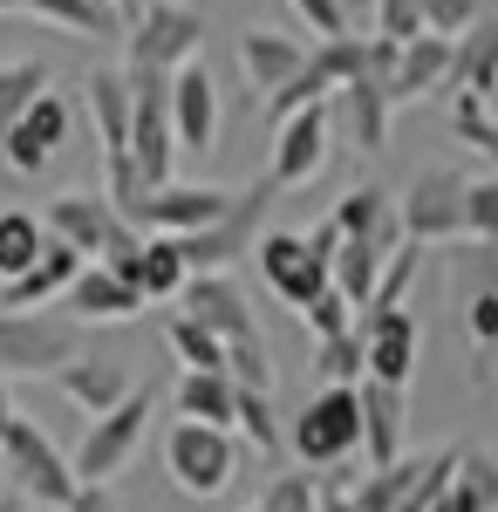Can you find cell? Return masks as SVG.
Listing matches in <instances>:
<instances>
[{"instance_id":"obj_1","label":"cell","mask_w":498,"mask_h":512,"mask_svg":"<svg viewBox=\"0 0 498 512\" xmlns=\"http://www.w3.org/2000/svg\"><path fill=\"white\" fill-rule=\"evenodd\" d=\"M178 308L198 315L219 342H226V369L239 390H273V362H267V335H260V315H253V301L239 294V280L226 274H192L185 280V294H178Z\"/></svg>"},{"instance_id":"obj_2","label":"cell","mask_w":498,"mask_h":512,"mask_svg":"<svg viewBox=\"0 0 498 512\" xmlns=\"http://www.w3.org/2000/svg\"><path fill=\"white\" fill-rule=\"evenodd\" d=\"M362 451V383H321L294 410V458L307 472H342Z\"/></svg>"},{"instance_id":"obj_3","label":"cell","mask_w":498,"mask_h":512,"mask_svg":"<svg viewBox=\"0 0 498 512\" xmlns=\"http://www.w3.org/2000/svg\"><path fill=\"white\" fill-rule=\"evenodd\" d=\"M273 198H280V185H273L267 171H260V178H253L246 192H232L226 219H212L205 233H185V239H178L185 267H192V274H226L232 260H246V253L260 246V233H267V212H273Z\"/></svg>"},{"instance_id":"obj_4","label":"cell","mask_w":498,"mask_h":512,"mask_svg":"<svg viewBox=\"0 0 498 512\" xmlns=\"http://www.w3.org/2000/svg\"><path fill=\"white\" fill-rule=\"evenodd\" d=\"M0 472H7V492H21V499H35V506H69L76 499V458H62L48 431H41L35 417H14L7 431H0Z\"/></svg>"},{"instance_id":"obj_5","label":"cell","mask_w":498,"mask_h":512,"mask_svg":"<svg viewBox=\"0 0 498 512\" xmlns=\"http://www.w3.org/2000/svg\"><path fill=\"white\" fill-rule=\"evenodd\" d=\"M76 315H41V308H0V376H55L82 355Z\"/></svg>"},{"instance_id":"obj_6","label":"cell","mask_w":498,"mask_h":512,"mask_svg":"<svg viewBox=\"0 0 498 512\" xmlns=\"http://www.w3.org/2000/svg\"><path fill=\"white\" fill-rule=\"evenodd\" d=\"M212 35V14L205 7H185V0H157L144 7L130 28H123V69H185Z\"/></svg>"},{"instance_id":"obj_7","label":"cell","mask_w":498,"mask_h":512,"mask_svg":"<svg viewBox=\"0 0 498 512\" xmlns=\"http://www.w3.org/2000/svg\"><path fill=\"white\" fill-rule=\"evenodd\" d=\"M151 410H157V383H137L116 410H103V417L89 424V437L76 444V478L82 485H110V478L137 458V444L151 431Z\"/></svg>"},{"instance_id":"obj_8","label":"cell","mask_w":498,"mask_h":512,"mask_svg":"<svg viewBox=\"0 0 498 512\" xmlns=\"http://www.w3.org/2000/svg\"><path fill=\"white\" fill-rule=\"evenodd\" d=\"M164 472L178 492H192V499H219L239 472V444L232 431L219 424H192V417H178L171 431H164Z\"/></svg>"},{"instance_id":"obj_9","label":"cell","mask_w":498,"mask_h":512,"mask_svg":"<svg viewBox=\"0 0 498 512\" xmlns=\"http://www.w3.org/2000/svg\"><path fill=\"white\" fill-rule=\"evenodd\" d=\"M396 212H403V239H417V246H458L464 239V171L423 164L417 178L396 192Z\"/></svg>"},{"instance_id":"obj_10","label":"cell","mask_w":498,"mask_h":512,"mask_svg":"<svg viewBox=\"0 0 498 512\" xmlns=\"http://www.w3.org/2000/svg\"><path fill=\"white\" fill-rule=\"evenodd\" d=\"M253 260H260V274H267V287L287 301V308H307L321 287H335V260L328 253H314V239L307 233H260V246H253Z\"/></svg>"},{"instance_id":"obj_11","label":"cell","mask_w":498,"mask_h":512,"mask_svg":"<svg viewBox=\"0 0 498 512\" xmlns=\"http://www.w3.org/2000/svg\"><path fill=\"white\" fill-rule=\"evenodd\" d=\"M328 137H335V110H328V103H307L294 117H280L273 123L267 178L280 192H301L307 178H321V164H328Z\"/></svg>"},{"instance_id":"obj_12","label":"cell","mask_w":498,"mask_h":512,"mask_svg":"<svg viewBox=\"0 0 498 512\" xmlns=\"http://www.w3.org/2000/svg\"><path fill=\"white\" fill-rule=\"evenodd\" d=\"M226 205L232 192H219V185H157V192H144L123 219L130 226H144V233H171V239H185V233H205L212 219H226Z\"/></svg>"},{"instance_id":"obj_13","label":"cell","mask_w":498,"mask_h":512,"mask_svg":"<svg viewBox=\"0 0 498 512\" xmlns=\"http://www.w3.org/2000/svg\"><path fill=\"white\" fill-rule=\"evenodd\" d=\"M171 130H178V151L212 158V144H219V76H212L205 55H192L171 76Z\"/></svg>"},{"instance_id":"obj_14","label":"cell","mask_w":498,"mask_h":512,"mask_svg":"<svg viewBox=\"0 0 498 512\" xmlns=\"http://www.w3.org/2000/svg\"><path fill=\"white\" fill-rule=\"evenodd\" d=\"M328 110H335V130L348 137V151H362V158H383L389 117H396V103H389V82H383V76H355V82H342V89L328 96Z\"/></svg>"},{"instance_id":"obj_15","label":"cell","mask_w":498,"mask_h":512,"mask_svg":"<svg viewBox=\"0 0 498 512\" xmlns=\"http://www.w3.org/2000/svg\"><path fill=\"white\" fill-rule=\"evenodd\" d=\"M62 144H69V103H62L55 89H41L35 103H28V117L7 130V171L41 178L48 164L62 158Z\"/></svg>"},{"instance_id":"obj_16","label":"cell","mask_w":498,"mask_h":512,"mask_svg":"<svg viewBox=\"0 0 498 512\" xmlns=\"http://www.w3.org/2000/svg\"><path fill=\"white\" fill-rule=\"evenodd\" d=\"M451 62H458V35H417L396 48V69H389V103H423L437 89H451Z\"/></svg>"},{"instance_id":"obj_17","label":"cell","mask_w":498,"mask_h":512,"mask_svg":"<svg viewBox=\"0 0 498 512\" xmlns=\"http://www.w3.org/2000/svg\"><path fill=\"white\" fill-rule=\"evenodd\" d=\"M55 390L69 396L76 410H89V417H103V410H116L123 396L137 390V376H130V362H116V355L82 349L76 362H62V369H55Z\"/></svg>"},{"instance_id":"obj_18","label":"cell","mask_w":498,"mask_h":512,"mask_svg":"<svg viewBox=\"0 0 498 512\" xmlns=\"http://www.w3.org/2000/svg\"><path fill=\"white\" fill-rule=\"evenodd\" d=\"M362 335H369V376L410 390V376H417V315L410 308H369Z\"/></svg>"},{"instance_id":"obj_19","label":"cell","mask_w":498,"mask_h":512,"mask_svg":"<svg viewBox=\"0 0 498 512\" xmlns=\"http://www.w3.org/2000/svg\"><path fill=\"white\" fill-rule=\"evenodd\" d=\"M89 267V253H76L69 239H48V253H41L28 274L0 280V308H48V301H62L69 294V280Z\"/></svg>"},{"instance_id":"obj_20","label":"cell","mask_w":498,"mask_h":512,"mask_svg":"<svg viewBox=\"0 0 498 512\" xmlns=\"http://www.w3.org/2000/svg\"><path fill=\"white\" fill-rule=\"evenodd\" d=\"M62 308L76 321H130L137 308H144V287L137 280H123L116 267H82L76 280H69V294H62Z\"/></svg>"},{"instance_id":"obj_21","label":"cell","mask_w":498,"mask_h":512,"mask_svg":"<svg viewBox=\"0 0 498 512\" xmlns=\"http://www.w3.org/2000/svg\"><path fill=\"white\" fill-rule=\"evenodd\" d=\"M239 69H246V82L260 96H273V89H287L307 69V41L280 35V28H246L239 35Z\"/></svg>"},{"instance_id":"obj_22","label":"cell","mask_w":498,"mask_h":512,"mask_svg":"<svg viewBox=\"0 0 498 512\" xmlns=\"http://www.w3.org/2000/svg\"><path fill=\"white\" fill-rule=\"evenodd\" d=\"M82 103H89V117H96L103 158H110V151H130V117H137L130 69H89V76H82Z\"/></svg>"},{"instance_id":"obj_23","label":"cell","mask_w":498,"mask_h":512,"mask_svg":"<svg viewBox=\"0 0 498 512\" xmlns=\"http://www.w3.org/2000/svg\"><path fill=\"white\" fill-rule=\"evenodd\" d=\"M403 424H410L403 390L362 376V451H369V465H396L403 458Z\"/></svg>"},{"instance_id":"obj_24","label":"cell","mask_w":498,"mask_h":512,"mask_svg":"<svg viewBox=\"0 0 498 512\" xmlns=\"http://www.w3.org/2000/svg\"><path fill=\"white\" fill-rule=\"evenodd\" d=\"M171 410L192 417V424L232 431V424H239V383H232V369H185L178 390H171Z\"/></svg>"},{"instance_id":"obj_25","label":"cell","mask_w":498,"mask_h":512,"mask_svg":"<svg viewBox=\"0 0 498 512\" xmlns=\"http://www.w3.org/2000/svg\"><path fill=\"white\" fill-rule=\"evenodd\" d=\"M21 14L28 21H48V28H62V35H76V41H103V35H123L130 28L110 0H21Z\"/></svg>"},{"instance_id":"obj_26","label":"cell","mask_w":498,"mask_h":512,"mask_svg":"<svg viewBox=\"0 0 498 512\" xmlns=\"http://www.w3.org/2000/svg\"><path fill=\"white\" fill-rule=\"evenodd\" d=\"M451 89L471 96H498V14H478L458 35V62H451Z\"/></svg>"},{"instance_id":"obj_27","label":"cell","mask_w":498,"mask_h":512,"mask_svg":"<svg viewBox=\"0 0 498 512\" xmlns=\"http://www.w3.org/2000/svg\"><path fill=\"white\" fill-rule=\"evenodd\" d=\"M389 239H369V233H342V246H335V287H342L355 308H369V294H376V280H383L389 267Z\"/></svg>"},{"instance_id":"obj_28","label":"cell","mask_w":498,"mask_h":512,"mask_svg":"<svg viewBox=\"0 0 498 512\" xmlns=\"http://www.w3.org/2000/svg\"><path fill=\"white\" fill-rule=\"evenodd\" d=\"M335 219H342V233H369V239L403 246V212H396V192H383V185H355V192H342Z\"/></svg>"},{"instance_id":"obj_29","label":"cell","mask_w":498,"mask_h":512,"mask_svg":"<svg viewBox=\"0 0 498 512\" xmlns=\"http://www.w3.org/2000/svg\"><path fill=\"white\" fill-rule=\"evenodd\" d=\"M430 512H498V451H464L451 492Z\"/></svg>"},{"instance_id":"obj_30","label":"cell","mask_w":498,"mask_h":512,"mask_svg":"<svg viewBox=\"0 0 498 512\" xmlns=\"http://www.w3.org/2000/svg\"><path fill=\"white\" fill-rule=\"evenodd\" d=\"M137 287H144V301H178L185 294V280H192V267H185V253H178V239L171 233H151L144 239V253H137Z\"/></svg>"},{"instance_id":"obj_31","label":"cell","mask_w":498,"mask_h":512,"mask_svg":"<svg viewBox=\"0 0 498 512\" xmlns=\"http://www.w3.org/2000/svg\"><path fill=\"white\" fill-rule=\"evenodd\" d=\"M48 226H41L35 212H21V205H7L0 212V280H14V274H28L41 253H48Z\"/></svg>"},{"instance_id":"obj_32","label":"cell","mask_w":498,"mask_h":512,"mask_svg":"<svg viewBox=\"0 0 498 512\" xmlns=\"http://www.w3.org/2000/svg\"><path fill=\"white\" fill-rule=\"evenodd\" d=\"M41 89H55L48 62H0V164H7V130L28 117V103H35Z\"/></svg>"},{"instance_id":"obj_33","label":"cell","mask_w":498,"mask_h":512,"mask_svg":"<svg viewBox=\"0 0 498 512\" xmlns=\"http://www.w3.org/2000/svg\"><path fill=\"white\" fill-rule=\"evenodd\" d=\"M423 458H396V465H369V478L348 492V506L355 512H396L403 499H410V485H417Z\"/></svg>"},{"instance_id":"obj_34","label":"cell","mask_w":498,"mask_h":512,"mask_svg":"<svg viewBox=\"0 0 498 512\" xmlns=\"http://www.w3.org/2000/svg\"><path fill=\"white\" fill-rule=\"evenodd\" d=\"M314 376H321V383H362V376H369V335H362V321L314 342Z\"/></svg>"},{"instance_id":"obj_35","label":"cell","mask_w":498,"mask_h":512,"mask_svg":"<svg viewBox=\"0 0 498 512\" xmlns=\"http://www.w3.org/2000/svg\"><path fill=\"white\" fill-rule=\"evenodd\" d=\"M164 342H171V355H178L185 369H226V342H219L198 315H185V308L164 321Z\"/></svg>"},{"instance_id":"obj_36","label":"cell","mask_w":498,"mask_h":512,"mask_svg":"<svg viewBox=\"0 0 498 512\" xmlns=\"http://www.w3.org/2000/svg\"><path fill=\"white\" fill-rule=\"evenodd\" d=\"M294 315L307 321V335L321 342V335H342V328H355V301H348L342 287H321L307 308H294Z\"/></svg>"},{"instance_id":"obj_37","label":"cell","mask_w":498,"mask_h":512,"mask_svg":"<svg viewBox=\"0 0 498 512\" xmlns=\"http://www.w3.org/2000/svg\"><path fill=\"white\" fill-rule=\"evenodd\" d=\"M464 239H498V178H464Z\"/></svg>"},{"instance_id":"obj_38","label":"cell","mask_w":498,"mask_h":512,"mask_svg":"<svg viewBox=\"0 0 498 512\" xmlns=\"http://www.w3.org/2000/svg\"><path fill=\"white\" fill-rule=\"evenodd\" d=\"M410 280H417V239H403V246L389 253V267H383V280H376V294H369V308H403Z\"/></svg>"},{"instance_id":"obj_39","label":"cell","mask_w":498,"mask_h":512,"mask_svg":"<svg viewBox=\"0 0 498 512\" xmlns=\"http://www.w3.org/2000/svg\"><path fill=\"white\" fill-rule=\"evenodd\" d=\"M239 431L253 437L260 451L280 444V424H273V390H239Z\"/></svg>"},{"instance_id":"obj_40","label":"cell","mask_w":498,"mask_h":512,"mask_svg":"<svg viewBox=\"0 0 498 512\" xmlns=\"http://www.w3.org/2000/svg\"><path fill=\"white\" fill-rule=\"evenodd\" d=\"M376 35H383V41L430 35V28H423V7H417V0H376Z\"/></svg>"},{"instance_id":"obj_41","label":"cell","mask_w":498,"mask_h":512,"mask_svg":"<svg viewBox=\"0 0 498 512\" xmlns=\"http://www.w3.org/2000/svg\"><path fill=\"white\" fill-rule=\"evenodd\" d=\"M417 7H423V28H430V35H464V28L485 14L478 0H417Z\"/></svg>"},{"instance_id":"obj_42","label":"cell","mask_w":498,"mask_h":512,"mask_svg":"<svg viewBox=\"0 0 498 512\" xmlns=\"http://www.w3.org/2000/svg\"><path fill=\"white\" fill-rule=\"evenodd\" d=\"M294 14H301V28L307 35H348V0H287Z\"/></svg>"},{"instance_id":"obj_43","label":"cell","mask_w":498,"mask_h":512,"mask_svg":"<svg viewBox=\"0 0 498 512\" xmlns=\"http://www.w3.org/2000/svg\"><path fill=\"white\" fill-rule=\"evenodd\" d=\"M464 335H471L478 349H498V294H492V287L464 301Z\"/></svg>"},{"instance_id":"obj_44","label":"cell","mask_w":498,"mask_h":512,"mask_svg":"<svg viewBox=\"0 0 498 512\" xmlns=\"http://www.w3.org/2000/svg\"><path fill=\"white\" fill-rule=\"evenodd\" d=\"M62 512H123V506L110 499V485H76V499H69Z\"/></svg>"},{"instance_id":"obj_45","label":"cell","mask_w":498,"mask_h":512,"mask_svg":"<svg viewBox=\"0 0 498 512\" xmlns=\"http://www.w3.org/2000/svg\"><path fill=\"white\" fill-rule=\"evenodd\" d=\"M321 512H355V506H348V492H342V485H328V492H321Z\"/></svg>"},{"instance_id":"obj_46","label":"cell","mask_w":498,"mask_h":512,"mask_svg":"<svg viewBox=\"0 0 498 512\" xmlns=\"http://www.w3.org/2000/svg\"><path fill=\"white\" fill-rule=\"evenodd\" d=\"M14 417H21V410H14V396H7V376H0V431H7Z\"/></svg>"},{"instance_id":"obj_47","label":"cell","mask_w":498,"mask_h":512,"mask_svg":"<svg viewBox=\"0 0 498 512\" xmlns=\"http://www.w3.org/2000/svg\"><path fill=\"white\" fill-rule=\"evenodd\" d=\"M116 14H123V21H137V14H144V0H110Z\"/></svg>"},{"instance_id":"obj_48","label":"cell","mask_w":498,"mask_h":512,"mask_svg":"<svg viewBox=\"0 0 498 512\" xmlns=\"http://www.w3.org/2000/svg\"><path fill=\"white\" fill-rule=\"evenodd\" d=\"M0 512H21V492H0Z\"/></svg>"},{"instance_id":"obj_49","label":"cell","mask_w":498,"mask_h":512,"mask_svg":"<svg viewBox=\"0 0 498 512\" xmlns=\"http://www.w3.org/2000/svg\"><path fill=\"white\" fill-rule=\"evenodd\" d=\"M0 14H21V0H0Z\"/></svg>"},{"instance_id":"obj_50","label":"cell","mask_w":498,"mask_h":512,"mask_svg":"<svg viewBox=\"0 0 498 512\" xmlns=\"http://www.w3.org/2000/svg\"><path fill=\"white\" fill-rule=\"evenodd\" d=\"M478 7H485V14H498V0H478Z\"/></svg>"},{"instance_id":"obj_51","label":"cell","mask_w":498,"mask_h":512,"mask_svg":"<svg viewBox=\"0 0 498 512\" xmlns=\"http://www.w3.org/2000/svg\"><path fill=\"white\" fill-rule=\"evenodd\" d=\"M492 123H498V96H492Z\"/></svg>"},{"instance_id":"obj_52","label":"cell","mask_w":498,"mask_h":512,"mask_svg":"<svg viewBox=\"0 0 498 512\" xmlns=\"http://www.w3.org/2000/svg\"><path fill=\"white\" fill-rule=\"evenodd\" d=\"M492 369H498V362H492Z\"/></svg>"},{"instance_id":"obj_53","label":"cell","mask_w":498,"mask_h":512,"mask_svg":"<svg viewBox=\"0 0 498 512\" xmlns=\"http://www.w3.org/2000/svg\"><path fill=\"white\" fill-rule=\"evenodd\" d=\"M253 512H260V506H253Z\"/></svg>"}]
</instances>
